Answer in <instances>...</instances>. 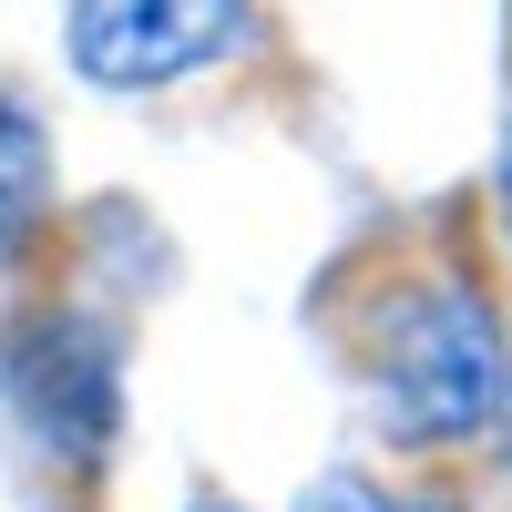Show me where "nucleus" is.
Here are the masks:
<instances>
[{
  "mask_svg": "<svg viewBox=\"0 0 512 512\" xmlns=\"http://www.w3.org/2000/svg\"><path fill=\"white\" fill-rule=\"evenodd\" d=\"M308 512H420V502H390V492H369V482H318Z\"/></svg>",
  "mask_w": 512,
  "mask_h": 512,
  "instance_id": "nucleus-5",
  "label": "nucleus"
},
{
  "mask_svg": "<svg viewBox=\"0 0 512 512\" xmlns=\"http://www.w3.org/2000/svg\"><path fill=\"white\" fill-rule=\"evenodd\" d=\"M502 226H512V144H502Z\"/></svg>",
  "mask_w": 512,
  "mask_h": 512,
  "instance_id": "nucleus-6",
  "label": "nucleus"
},
{
  "mask_svg": "<svg viewBox=\"0 0 512 512\" xmlns=\"http://www.w3.org/2000/svg\"><path fill=\"white\" fill-rule=\"evenodd\" d=\"M226 41H236V0H72V62L113 93L175 82L216 62Z\"/></svg>",
  "mask_w": 512,
  "mask_h": 512,
  "instance_id": "nucleus-2",
  "label": "nucleus"
},
{
  "mask_svg": "<svg viewBox=\"0 0 512 512\" xmlns=\"http://www.w3.org/2000/svg\"><path fill=\"white\" fill-rule=\"evenodd\" d=\"M41 185H52V154H41V134H31V113H21V103H0V256L31 236Z\"/></svg>",
  "mask_w": 512,
  "mask_h": 512,
  "instance_id": "nucleus-4",
  "label": "nucleus"
},
{
  "mask_svg": "<svg viewBox=\"0 0 512 512\" xmlns=\"http://www.w3.org/2000/svg\"><path fill=\"white\" fill-rule=\"evenodd\" d=\"M379 390H390L410 441H472L502 410V328L482 297L431 287L390 318V349H379Z\"/></svg>",
  "mask_w": 512,
  "mask_h": 512,
  "instance_id": "nucleus-1",
  "label": "nucleus"
},
{
  "mask_svg": "<svg viewBox=\"0 0 512 512\" xmlns=\"http://www.w3.org/2000/svg\"><path fill=\"white\" fill-rule=\"evenodd\" d=\"M11 379H21V400L41 420V441H62V451H93L103 441L113 379H103V349L82 328H31L21 349H11Z\"/></svg>",
  "mask_w": 512,
  "mask_h": 512,
  "instance_id": "nucleus-3",
  "label": "nucleus"
}]
</instances>
